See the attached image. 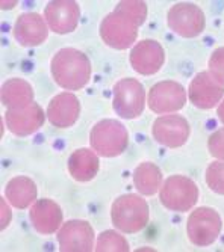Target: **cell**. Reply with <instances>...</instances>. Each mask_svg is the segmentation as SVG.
<instances>
[{
	"instance_id": "cell-1",
	"label": "cell",
	"mask_w": 224,
	"mask_h": 252,
	"mask_svg": "<svg viewBox=\"0 0 224 252\" xmlns=\"http://www.w3.org/2000/svg\"><path fill=\"white\" fill-rule=\"evenodd\" d=\"M52 74L55 82L69 91H77L83 88L89 76H91V63L89 59L76 49H62L59 50L50 63Z\"/></svg>"
},
{
	"instance_id": "cell-2",
	"label": "cell",
	"mask_w": 224,
	"mask_h": 252,
	"mask_svg": "<svg viewBox=\"0 0 224 252\" xmlns=\"http://www.w3.org/2000/svg\"><path fill=\"white\" fill-rule=\"evenodd\" d=\"M111 218L123 233H138L149 220L147 202L138 195H123L112 204Z\"/></svg>"
},
{
	"instance_id": "cell-3",
	"label": "cell",
	"mask_w": 224,
	"mask_h": 252,
	"mask_svg": "<svg viewBox=\"0 0 224 252\" xmlns=\"http://www.w3.org/2000/svg\"><path fill=\"white\" fill-rule=\"evenodd\" d=\"M91 147L105 157H114L121 154L129 142V134L124 126L115 120H103L91 130Z\"/></svg>"
},
{
	"instance_id": "cell-4",
	"label": "cell",
	"mask_w": 224,
	"mask_h": 252,
	"mask_svg": "<svg viewBox=\"0 0 224 252\" xmlns=\"http://www.w3.org/2000/svg\"><path fill=\"white\" fill-rule=\"evenodd\" d=\"M198 199L197 185L188 177L171 175L161 188V202L173 212H188Z\"/></svg>"
},
{
	"instance_id": "cell-5",
	"label": "cell",
	"mask_w": 224,
	"mask_h": 252,
	"mask_svg": "<svg viewBox=\"0 0 224 252\" xmlns=\"http://www.w3.org/2000/svg\"><path fill=\"white\" fill-rule=\"evenodd\" d=\"M137 23L115 8L114 12L108 14L102 21L100 36L111 47L124 50L137 39Z\"/></svg>"
},
{
	"instance_id": "cell-6",
	"label": "cell",
	"mask_w": 224,
	"mask_h": 252,
	"mask_svg": "<svg viewBox=\"0 0 224 252\" xmlns=\"http://www.w3.org/2000/svg\"><path fill=\"white\" fill-rule=\"evenodd\" d=\"M144 88L135 79H123L114 86V109L120 117L133 120L144 110Z\"/></svg>"
},
{
	"instance_id": "cell-7",
	"label": "cell",
	"mask_w": 224,
	"mask_h": 252,
	"mask_svg": "<svg viewBox=\"0 0 224 252\" xmlns=\"http://www.w3.org/2000/svg\"><path fill=\"white\" fill-rule=\"evenodd\" d=\"M187 231L194 245L209 246L217 240L221 231V219L214 209L200 207L189 216Z\"/></svg>"
},
{
	"instance_id": "cell-8",
	"label": "cell",
	"mask_w": 224,
	"mask_h": 252,
	"mask_svg": "<svg viewBox=\"0 0 224 252\" xmlns=\"http://www.w3.org/2000/svg\"><path fill=\"white\" fill-rule=\"evenodd\" d=\"M168 26L177 35L194 38L205 29V15L194 3H177L168 11Z\"/></svg>"
},
{
	"instance_id": "cell-9",
	"label": "cell",
	"mask_w": 224,
	"mask_h": 252,
	"mask_svg": "<svg viewBox=\"0 0 224 252\" xmlns=\"http://www.w3.org/2000/svg\"><path fill=\"white\" fill-rule=\"evenodd\" d=\"M187 94L177 82H161L149 93V107L156 113H168L181 110L185 106Z\"/></svg>"
},
{
	"instance_id": "cell-10",
	"label": "cell",
	"mask_w": 224,
	"mask_h": 252,
	"mask_svg": "<svg viewBox=\"0 0 224 252\" xmlns=\"http://www.w3.org/2000/svg\"><path fill=\"white\" fill-rule=\"evenodd\" d=\"M151 133L161 145L177 148L188 141L191 128L185 118L179 115H165L154 121Z\"/></svg>"
},
{
	"instance_id": "cell-11",
	"label": "cell",
	"mask_w": 224,
	"mask_h": 252,
	"mask_svg": "<svg viewBox=\"0 0 224 252\" xmlns=\"http://www.w3.org/2000/svg\"><path fill=\"white\" fill-rule=\"evenodd\" d=\"M165 61L162 45L158 41L146 39L138 42L130 52V63L133 70L143 76H151L158 73Z\"/></svg>"
},
{
	"instance_id": "cell-12",
	"label": "cell",
	"mask_w": 224,
	"mask_h": 252,
	"mask_svg": "<svg viewBox=\"0 0 224 252\" xmlns=\"http://www.w3.org/2000/svg\"><path fill=\"white\" fill-rule=\"evenodd\" d=\"M94 231L86 220H69L58 234L61 251H93Z\"/></svg>"
},
{
	"instance_id": "cell-13",
	"label": "cell",
	"mask_w": 224,
	"mask_h": 252,
	"mask_svg": "<svg viewBox=\"0 0 224 252\" xmlns=\"http://www.w3.org/2000/svg\"><path fill=\"white\" fill-rule=\"evenodd\" d=\"M44 15H46L50 29L56 33L64 35L76 29L80 18V9L76 2L59 0V2L49 3Z\"/></svg>"
},
{
	"instance_id": "cell-14",
	"label": "cell",
	"mask_w": 224,
	"mask_h": 252,
	"mask_svg": "<svg viewBox=\"0 0 224 252\" xmlns=\"http://www.w3.org/2000/svg\"><path fill=\"white\" fill-rule=\"evenodd\" d=\"M224 94V86L211 73H198L189 85V100L200 109L214 107Z\"/></svg>"
},
{
	"instance_id": "cell-15",
	"label": "cell",
	"mask_w": 224,
	"mask_h": 252,
	"mask_svg": "<svg viewBox=\"0 0 224 252\" xmlns=\"http://www.w3.org/2000/svg\"><path fill=\"white\" fill-rule=\"evenodd\" d=\"M6 124L8 128L17 134V136H28L34 131H37L42 123H44V112L42 109L31 103L25 107H17V109H9L6 112Z\"/></svg>"
},
{
	"instance_id": "cell-16",
	"label": "cell",
	"mask_w": 224,
	"mask_h": 252,
	"mask_svg": "<svg viewBox=\"0 0 224 252\" xmlns=\"http://www.w3.org/2000/svg\"><path fill=\"white\" fill-rule=\"evenodd\" d=\"M14 38L25 47H35L47 39V26L39 14L20 15L14 26Z\"/></svg>"
},
{
	"instance_id": "cell-17",
	"label": "cell",
	"mask_w": 224,
	"mask_h": 252,
	"mask_svg": "<svg viewBox=\"0 0 224 252\" xmlns=\"http://www.w3.org/2000/svg\"><path fill=\"white\" fill-rule=\"evenodd\" d=\"M80 113V104L76 95L70 93H62L56 95L47 109V117L50 123L59 128L72 127Z\"/></svg>"
},
{
	"instance_id": "cell-18",
	"label": "cell",
	"mask_w": 224,
	"mask_h": 252,
	"mask_svg": "<svg viewBox=\"0 0 224 252\" xmlns=\"http://www.w3.org/2000/svg\"><path fill=\"white\" fill-rule=\"evenodd\" d=\"M29 216L34 228L41 234H53L62 222V213L59 205L50 199L37 201L32 205Z\"/></svg>"
},
{
	"instance_id": "cell-19",
	"label": "cell",
	"mask_w": 224,
	"mask_h": 252,
	"mask_svg": "<svg viewBox=\"0 0 224 252\" xmlns=\"http://www.w3.org/2000/svg\"><path fill=\"white\" fill-rule=\"evenodd\" d=\"M69 171L77 181H88L99 171V158L91 150H76L69 158Z\"/></svg>"
},
{
	"instance_id": "cell-20",
	"label": "cell",
	"mask_w": 224,
	"mask_h": 252,
	"mask_svg": "<svg viewBox=\"0 0 224 252\" xmlns=\"http://www.w3.org/2000/svg\"><path fill=\"white\" fill-rule=\"evenodd\" d=\"M2 101L9 109L25 107L34 103V91L28 82L20 80V79H12L3 85Z\"/></svg>"
},
{
	"instance_id": "cell-21",
	"label": "cell",
	"mask_w": 224,
	"mask_h": 252,
	"mask_svg": "<svg viewBox=\"0 0 224 252\" xmlns=\"http://www.w3.org/2000/svg\"><path fill=\"white\" fill-rule=\"evenodd\" d=\"M6 196L17 209H26L37 198V188L28 177H15L8 183Z\"/></svg>"
},
{
	"instance_id": "cell-22",
	"label": "cell",
	"mask_w": 224,
	"mask_h": 252,
	"mask_svg": "<svg viewBox=\"0 0 224 252\" xmlns=\"http://www.w3.org/2000/svg\"><path fill=\"white\" fill-rule=\"evenodd\" d=\"M162 183V174L153 163H141L133 172V185L141 195H154Z\"/></svg>"
},
{
	"instance_id": "cell-23",
	"label": "cell",
	"mask_w": 224,
	"mask_h": 252,
	"mask_svg": "<svg viewBox=\"0 0 224 252\" xmlns=\"http://www.w3.org/2000/svg\"><path fill=\"white\" fill-rule=\"evenodd\" d=\"M97 251H129V243L123 236H120L115 231H105L99 236L97 240Z\"/></svg>"
},
{
	"instance_id": "cell-24",
	"label": "cell",
	"mask_w": 224,
	"mask_h": 252,
	"mask_svg": "<svg viewBox=\"0 0 224 252\" xmlns=\"http://www.w3.org/2000/svg\"><path fill=\"white\" fill-rule=\"evenodd\" d=\"M206 183L212 192L224 195V163L215 162L206 171Z\"/></svg>"
},
{
	"instance_id": "cell-25",
	"label": "cell",
	"mask_w": 224,
	"mask_h": 252,
	"mask_svg": "<svg viewBox=\"0 0 224 252\" xmlns=\"http://www.w3.org/2000/svg\"><path fill=\"white\" fill-rule=\"evenodd\" d=\"M118 11L124 12L129 18H132L137 25H143L146 15H147V8L144 2H135V0H130V2H120L117 6Z\"/></svg>"
},
{
	"instance_id": "cell-26",
	"label": "cell",
	"mask_w": 224,
	"mask_h": 252,
	"mask_svg": "<svg viewBox=\"0 0 224 252\" xmlns=\"http://www.w3.org/2000/svg\"><path fill=\"white\" fill-rule=\"evenodd\" d=\"M211 76L224 86V47L217 49L209 59Z\"/></svg>"
},
{
	"instance_id": "cell-27",
	"label": "cell",
	"mask_w": 224,
	"mask_h": 252,
	"mask_svg": "<svg viewBox=\"0 0 224 252\" xmlns=\"http://www.w3.org/2000/svg\"><path fill=\"white\" fill-rule=\"evenodd\" d=\"M209 151L214 157L224 160V128L215 131L209 137Z\"/></svg>"
},
{
	"instance_id": "cell-28",
	"label": "cell",
	"mask_w": 224,
	"mask_h": 252,
	"mask_svg": "<svg viewBox=\"0 0 224 252\" xmlns=\"http://www.w3.org/2000/svg\"><path fill=\"white\" fill-rule=\"evenodd\" d=\"M9 220H11V210H9V207L6 209V201L2 199V230L6 228Z\"/></svg>"
},
{
	"instance_id": "cell-29",
	"label": "cell",
	"mask_w": 224,
	"mask_h": 252,
	"mask_svg": "<svg viewBox=\"0 0 224 252\" xmlns=\"http://www.w3.org/2000/svg\"><path fill=\"white\" fill-rule=\"evenodd\" d=\"M218 117H220V121L224 124V101L220 104V107H218Z\"/></svg>"
}]
</instances>
